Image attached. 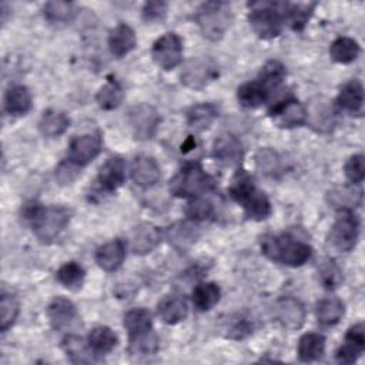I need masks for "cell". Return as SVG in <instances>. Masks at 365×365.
I'll return each instance as SVG.
<instances>
[{
  "instance_id": "cell-1",
  "label": "cell",
  "mask_w": 365,
  "mask_h": 365,
  "mask_svg": "<svg viewBox=\"0 0 365 365\" xmlns=\"http://www.w3.org/2000/svg\"><path fill=\"white\" fill-rule=\"evenodd\" d=\"M23 215L31 225L34 235L43 242H50L70 222L71 210L64 205L44 207L38 202H30L24 207Z\"/></svg>"
},
{
  "instance_id": "cell-2",
  "label": "cell",
  "mask_w": 365,
  "mask_h": 365,
  "mask_svg": "<svg viewBox=\"0 0 365 365\" xmlns=\"http://www.w3.org/2000/svg\"><path fill=\"white\" fill-rule=\"evenodd\" d=\"M259 245L267 258L288 267H301L312 257L311 245L291 234H265Z\"/></svg>"
},
{
  "instance_id": "cell-3",
  "label": "cell",
  "mask_w": 365,
  "mask_h": 365,
  "mask_svg": "<svg viewBox=\"0 0 365 365\" xmlns=\"http://www.w3.org/2000/svg\"><path fill=\"white\" fill-rule=\"evenodd\" d=\"M195 21L205 38L217 41L231 26V6L225 1H205L197 9Z\"/></svg>"
},
{
  "instance_id": "cell-4",
  "label": "cell",
  "mask_w": 365,
  "mask_h": 365,
  "mask_svg": "<svg viewBox=\"0 0 365 365\" xmlns=\"http://www.w3.org/2000/svg\"><path fill=\"white\" fill-rule=\"evenodd\" d=\"M214 178L197 163L184 165L168 182L171 194L182 198L197 197L208 192L214 188Z\"/></svg>"
},
{
  "instance_id": "cell-5",
  "label": "cell",
  "mask_w": 365,
  "mask_h": 365,
  "mask_svg": "<svg viewBox=\"0 0 365 365\" xmlns=\"http://www.w3.org/2000/svg\"><path fill=\"white\" fill-rule=\"evenodd\" d=\"M278 3H252L248 21L252 31L262 40L275 38L282 31L284 14L277 9Z\"/></svg>"
},
{
  "instance_id": "cell-6",
  "label": "cell",
  "mask_w": 365,
  "mask_h": 365,
  "mask_svg": "<svg viewBox=\"0 0 365 365\" xmlns=\"http://www.w3.org/2000/svg\"><path fill=\"white\" fill-rule=\"evenodd\" d=\"M359 237V220L352 210H339L329 235V244L341 252L351 251Z\"/></svg>"
},
{
  "instance_id": "cell-7",
  "label": "cell",
  "mask_w": 365,
  "mask_h": 365,
  "mask_svg": "<svg viewBox=\"0 0 365 365\" xmlns=\"http://www.w3.org/2000/svg\"><path fill=\"white\" fill-rule=\"evenodd\" d=\"M127 120L134 138L145 141L155 135L161 117L155 107L148 103H140L130 108Z\"/></svg>"
},
{
  "instance_id": "cell-8",
  "label": "cell",
  "mask_w": 365,
  "mask_h": 365,
  "mask_svg": "<svg viewBox=\"0 0 365 365\" xmlns=\"http://www.w3.org/2000/svg\"><path fill=\"white\" fill-rule=\"evenodd\" d=\"M217 76L218 70L211 58L192 57L182 66L180 78L184 86L194 90H200L212 80H215Z\"/></svg>"
},
{
  "instance_id": "cell-9",
  "label": "cell",
  "mask_w": 365,
  "mask_h": 365,
  "mask_svg": "<svg viewBox=\"0 0 365 365\" xmlns=\"http://www.w3.org/2000/svg\"><path fill=\"white\" fill-rule=\"evenodd\" d=\"M155 64L163 70L175 68L182 60V43L175 33H165L155 40L151 48Z\"/></svg>"
},
{
  "instance_id": "cell-10",
  "label": "cell",
  "mask_w": 365,
  "mask_h": 365,
  "mask_svg": "<svg viewBox=\"0 0 365 365\" xmlns=\"http://www.w3.org/2000/svg\"><path fill=\"white\" fill-rule=\"evenodd\" d=\"M101 135L98 133H87L74 137L67 150V160L76 167L87 165L101 151Z\"/></svg>"
},
{
  "instance_id": "cell-11",
  "label": "cell",
  "mask_w": 365,
  "mask_h": 365,
  "mask_svg": "<svg viewBox=\"0 0 365 365\" xmlns=\"http://www.w3.org/2000/svg\"><path fill=\"white\" fill-rule=\"evenodd\" d=\"M268 114L274 124L281 128H294L307 123V108L291 97L274 104Z\"/></svg>"
},
{
  "instance_id": "cell-12",
  "label": "cell",
  "mask_w": 365,
  "mask_h": 365,
  "mask_svg": "<svg viewBox=\"0 0 365 365\" xmlns=\"http://www.w3.org/2000/svg\"><path fill=\"white\" fill-rule=\"evenodd\" d=\"M365 349V327L362 322L352 325L346 334L344 344L336 349L335 358L339 364H354Z\"/></svg>"
},
{
  "instance_id": "cell-13",
  "label": "cell",
  "mask_w": 365,
  "mask_h": 365,
  "mask_svg": "<svg viewBox=\"0 0 365 365\" xmlns=\"http://www.w3.org/2000/svg\"><path fill=\"white\" fill-rule=\"evenodd\" d=\"M274 315L277 321L287 329H299L305 322V308L304 305L291 297L279 298L274 308Z\"/></svg>"
},
{
  "instance_id": "cell-14",
  "label": "cell",
  "mask_w": 365,
  "mask_h": 365,
  "mask_svg": "<svg viewBox=\"0 0 365 365\" xmlns=\"http://www.w3.org/2000/svg\"><path fill=\"white\" fill-rule=\"evenodd\" d=\"M161 241L158 227L151 222H141L135 225L130 234V245L134 254L145 255L157 248Z\"/></svg>"
},
{
  "instance_id": "cell-15",
  "label": "cell",
  "mask_w": 365,
  "mask_h": 365,
  "mask_svg": "<svg viewBox=\"0 0 365 365\" xmlns=\"http://www.w3.org/2000/svg\"><path fill=\"white\" fill-rule=\"evenodd\" d=\"M130 174L134 184L141 188H150L161 180V170L157 161L148 155L135 157L131 163Z\"/></svg>"
},
{
  "instance_id": "cell-16",
  "label": "cell",
  "mask_w": 365,
  "mask_h": 365,
  "mask_svg": "<svg viewBox=\"0 0 365 365\" xmlns=\"http://www.w3.org/2000/svg\"><path fill=\"white\" fill-rule=\"evenodd\" d=\"M125 178V163L121 157L114 155L107 158L97 173V181L104 191H115Z\"/></svg>"
},
{
  "instance_id": "cell-17",
  "label": "cell",
  "mask_w": 365,
  "mask_h": 365,
  "mask_svg": "<svg viewBox=\"0 0 365 365\" xmlns=\"http://www.w3.org/2000/svg\"><path fill=\"white\" fill-rule=\"evenodd\" d=\"M242 145L241 141L230 134L222 133L220 134L212 144V155L218 161L227 164V165H237L242 160Z\"/></svg>"
},
{
  "instance_id": "cell-18",
  "label": "cell",
  "mask_w": 365,
  "mask_h": 365,
  "mask_svg": "<svg viewBox=\"0 0 365 365\" xmlns=\"http://www.w3.org/2000/svg\"><path fill=\"white\" fill-rule=\"evenodd\" d=\"M125 258V245L121 240H113L98 247L96 251V262L97 265L107 271H117Z\"/></svg>"
},
{
  "instance_id": "cell-19",
  "label": "cell",
  "mask_w": 365,
  "mask_h": 365,
  "mask_svg": "<svg viewBox=\"0 0 365 365\" xmlns=\"http://www.w3.org/2000/svg\"><path fill=\"white\" fill-rule=\"evenodd\" d=\"M157 314L160 319L168 325L178 324L188 315L187 301L180 295H165L157 304Z\"/></svg>"
},
{
  "instance_id": "cell-20",
  "label": "cell",
  "mask_w": 365,
  "mask_h": 365,
  "mask_svg": "<svg viewBox=\"0 0 365 365\" xmlns=\"http://www.w3.org/2000/svg\"><path fill=\"white\" fill-rule=\"evenodd\" d=\"M47 317L54 329H63L77 318V309L70 299L56 297L47 307Z\"/></svg>"
},
{
  "instance_id": "cell-21",
  "label": "cell",
  "mask_w": 365,
  "mask_h": 365,
  "mask_svg": "<svg viewBox=\"0 0 365 365\" xmlns=\"http://www.w3.org/2000/svg\"><path fill=\"white\" fill-rule=\"evenodd\" d=\"M271 93L272 91L261 80L257 78L238 87L237 100L245 108H257L269 98Z\"/></svg>"
},
{
  "instance_id": "cell-22",
  "label": "cell",
  "mask_w": 365,
  "mask_h": 365,
  "mask_svg": "<svg viewBox=\"0 0 365 365\" xmlns=\"http://www.w3.org/2000/svg\"><path fill=\"white\" fill-rule=\"evenodd\" d=\"M336 104L352 114H359L364 107V86L359 80L354 78L345 83L336 97Z\"/></svg>"
},
{
  "instance_id": "cell-23",
  "label": "cell",
  "mask_w": 365,
  "mask_h": 365,
  "mask_svg": "<svg viewBox=\"0 0 365 365\" xmlns=\"http://www.w3.org/2000/svg\"><path fill=\"white\" fill-rule=\"evenodd\" d=\"M33 100L29 88L21 84L10 86L4 94V110L10 115H24L31 110Z\"/></svg>"
},
{
  "instance_id": "cell-24",
  "label": "cell",
  "mask_w": 365,
  "mask_h": 365,
  "mask_svg": "<svg viewBox=\"0 0 365 365\" xmlns=\"http://www.w3.org/2000/svg\"><path fill=\"white\" fill-rule=\"evenodd\" d=\"M135 44H137L135 33L130 26L118 24L110 31L108 48L114 57L117 58L124 57L135 47Z\"/></svg>"
},
{
  "instance_id": "cell-25",
  "label": "cell",
  "mask_w": 365,
  "mask_h": 365,
  "mask_svg": "<svg viewBox=\"0 0 365 365\" xmlns=\"http://www.w3.org/2000/svg\"><path fill=\"white\" fill-rule=\"evenodd\" d=\"M198 237V228L194 224L185 221L175 222L167 230L168 242L178 251H187L188 248H191Z\"/></svg>"
},
{
  "instance_id": "cell-26",
  "label": "cell",
  "mask_w": 365,
  "mask_h": 365,
  "mask_svg": "<svg viewBox=\"0 0 365 365\" xmlns=\"http://www.w3.org/2000/svg\"><path fill=\"white\" fill-rule=\"evenodd\" d=\"M70 127V118L66 113L57 110H46L38 121L40 133L47 138H56L66 133Z\"/></svg>"
},
{
  "instance_id": "cell-27",
  "label": "cell",
  "mask_w": 365,
  "mask_h": 365,
  "mask_svg": "<svg viewBox=\"0 0 365 365\" xmlns=\"http://www.w3.org/2000/svg\"><path fill=\"white\" fill-rule=\"evenodd\" d=\"M325 352V338L317 332L304 334L297 346L298 358L302 362H314L318 361Z\"/></svg>"
},
{
  "instance_id": "cell-28",
  "label": "cell",
  "mask_w": 365,
  "mask_h": 365,
  "mask_svg": "<svg viewBox=\"0 0 365 365\" xmlns=\"http://www.w3.org/2000/svg\"><path fill=\"white\" fill-rule=\"evenodd\" d=\"M218 117V110L211 103H201L192 106L187 111V124L194 131H204L207 130L214 120Z\"/></svg>"
},
{
  "instance_id": "cell-29",
  "label": "cell",
  "mask_w": 365,
  "mask_h": 365,
  "mask_svg": "<svg viewBox=\"0 0 365 365\" xmlns=\"http://www.w3.org/2000/svg\"><path fill=\"white\" fill-rule=\"evenodd\" d=\"M61 348L64 351V354L67 355V358L70 359V362L73 364H88L93 362V349L90 348L88 342H86L83 338H80L78 335H67L64 336L63 342H61Z\"/></svg>"
},
{
  "instance_id": "cell-30",
  "label": "cell",
  "mask_w": 365,
  "mask_h": 365,
  "mask_svg": "<svg viewBox=\"0 0 365 365\" xmlns=\"http://www.w3.org/2000/svg\"><path fill=\"white\" fill-rule=\"evenodd\" d=\"M344 302L338 298H324L317 305V319L322 327H334L344 317Z\"/></svg>"
},
{
  "instance_id": "cell-31",
  "label": "cell",
  "mask_w": 365,
  "mask_h": 365,
  "mask_svg": "<svg viewBox=\"0 0 365 365\" xmlns=\"http://www.w3.org/2000/svg\"><path fill=\"white\" fill-rule=\"evenodd\" d=\"M87 342L96 355H104L114 349L117 345V336L111 328L98 325L90 331Z\"/></svg>"
},
{
  "instance_id": "cell-32",
  "label": "cell",
  "mask_w": 365,
  "mask_h": 365,
  "mask_svg": "<svg viewBox=\"0 0 365 365\" xmlns=\"http://www.w3.org/2000/svg\"><path fill=\"white\" fill-rule=\"evenodd\" d=\"M220 297L221 291L215 282H201L191 292V301L198 311L211 309L220 301Z\"/></svg>"
},
{
  "instance_id": "cell-33",
  "label": "cell",
  "mask_w": 365,
  "mask_h": 365,
  "mask_svg": "<svg viewBox=\"0 0 365 365\" xmlns=\"http://www.w3.org/2000/svg\"><path fill=\"white\" fill-rule=\"evenodd\" d=\"M158 351V336L153 329L128 335V352L133 356H147Z\"/></svg>"
},
{
  "instance_id": "cell-34",
  "label": "cell",
  "mask_w": 365,
  "mask_h": 365,
  "mask_svg": "<svg viewBox=\"0 0 365 365\" xmlns=\"http://www.w3.org/2000/svg\"><path fill=\"white\" fill-rule=\"evenodd\" d=\"M361 53V47L356 40L351 37H338L332 41L329 47V56L334 61L341 64L352 63L358 58Z\"/></svg>"
},
{
  "instance_id": "cell-35",
  "label": "cell",
  "mask_w": 365,
  "mask_h": 365,
  "mask_svg": "<svg viewBox=\"0 0 365 365\" xmlns=\"http://www.w3.org/2000/svg\"><path fill=\"white\" fill-rule=\"evenodd\" d=\"M241 205L245 215L255 221H262L271 214V202L268 197L258 188Z\"/></svg>"
},
{
  "instance_id": "cell-36",
  "label": "cell",
  "mask_w": 365,
  "mask_h": 365,
  "mask_svg": "<svg viewBox=\"0 0 365 365\" xmlns=\"http://www.w3.org/2000/svg\"><path fill=\"white\" fill-rule=\"evenodd\" d=\"M124 93L118 81L110 78L104 86H101L96 94V101L103 110H114L123 101Z\"/></svg>"
},
{
  "instance_id": "cell-37",
  "label": "cell",
  "mask_w": 365,
  "mask_h": 365,
  "mask_svg": "<svg viewBox=\"0 0 365 365\" xmlns=\"http://www.w3.org/2000/svg\"><path fill=\"white\" fill-rule=\"evenodd\" d=\"M329 202L339 210H352L362 202V191L356 187H338L329 192Z\"/></svg>"
},
{
  "instance_id": "cell-38",
  "label": "cell",
  "mask_w": 365,
  "mask_h": 365,
  "mask_svg": "<svg viewBox=\"0 0 365 365\" xmlns=\"http://www.w3.org/2000/svg\"><path fill=\"white\" fill-rule=\"evenodd\" d=\"M334 120H335V115H334L332 107H329L327 103L321 100L312 104L311 113L307 111V121H309L311 127H314L317 131H321V133L329 131L334 125Z\"/></svg>"
},
{
  "instance_id": "cell-39",
  "label": "cell",
  "mask_w": 365,
  "mask_h": 365,
  "mask_svg": "<svg viewBox=\"0 0 365 365\" xmlns=\"http://www.w3.org/2000/svg\"><path fill=\"white\" fill-rule=\"evenodd\" d=\"M257 190L252 177L245 170H238L230 184L228 192L234 201L242 204Z\"/></svg>"
},
{
  "instance_id": "cell-40",
  "label": "cell",
  "mask_w": 365,
  "mask_h": 365,
  "mask_svg": "<svg viewBox=\"0 0 365 365\" xmlns=\"http://www.w3.org/2000/svg\"><path fill=\"white\" fill-rule=\"evenodd\" d=\"M123 325L128 335H134L138 332H144L148 329H153V319L150 311L144 308H134L125 312Z\"/></svg>"
},
{
  "instance_id": "cell-41",
  "label": "cell",
  "mask_w": 365,
  "mask_h": 365,
  "mask_svg": "<svg viewBox=\"0 0 365 365\" xmlns=\"http://www.w3.org/2000/svg\"><path fill=\"white\" fill-rule=\"evenodd\" d=\"M43 13H44V17L51 23H66L73 20L77 11L71 1L53 0L44 4Z\"/></svg>"
},
{
  "instance_id": "cell-42",
  "label": "cell",
  "mask_w": 365,
  "mask_h": 365,
  "mask_svg": "<svg viewBox=\"0 0 365 365\" xmlns=\"http://www.w3.org/2000/svg\"><path fill=\"white\" fill-rule=\"evenodd\" d=\"M56 277H57V281L60 284H63L66 288L78 289L83 285L86 271L80 264H77L74 261H70V262L63 264L58 268Z\"/></svg>"
},
{
  "instance_id": "cell-43",
  "label": "cell",
  "mask_w": 365,
  "mask_h": 365,
  "mask_svg": "<svg viewBox=\"0 0 365 365\" xmlns=\"http://www.w3.org/2000/svg\"><path fill=\"white\" fill-rule=\"evenodd\" d=\"M285 67L275 60H271L268 63L264 64V67L261 68L259 74H258V80H261L271 91L277 90L281 83L285 78Z\"/></svg>"
},
{
  "instance_id": "cell-44",
  "label": "cell",
  "mask_w": 365,
  "mask_h": 365,
  "mask_svg": "<svg viewBox=\"0 0 365 365\" xmlns=\"http://www.w3.org/2000/svg\"><path fill=\"white\" fill-rule=\"evenodd\" d=\"M257 168L267 177H275L281 171V158L271 148H261L255 154Z\"/></svg>"
},
{
  "instance_id": "cell-45",
  "label": "cell",
  "mask_w": 365,
  "mask_h": 365,
  "mask_svg": "<svg viewBox=\"0 0 365 365\" xmlns=\"http://www.w3.org/2000/svg\"><path fill=\"white\" fill-rule=\"evenodd\" d=\"M20 305L19 301L10 295V294H3L0 299V329L1 332H6L13 324L16 322L19 317Z\"/></svg>"
},
{
  "instance_id": "cell-46",
  "label": "cell",
  "mask_w": 365,
  "mask_h": 365,
  "mask_svg": "<svg viewBox=\"0 0 365 365\" xmlns=\"http://www.w3.org/2000/svg\"><path fill=\"white\" fill-rule=\"evenodd\" d=\"M318 274H319V281L321 284L327 288V289H335L341 285L344 277H342V271L341 268L331 259H325L319 268H318Z\"/></svg>"
},
{
  "instance_id": "cell-47",
  "label": "cell",
  "mask_w": 365,
  "mask_h": 365,
  "mask_svg": "<svg viewBox=\"0 0 365 365\" xmlns=\"http://www.w3.org/2000/svg\"><path fill=\"white\" fill-rule=\"evenodd\" d=\"M315 4H292L287 9L285 4V14L287 19L291 24V27L294 30H302L304 26L308 23L311 14H312V9Z\"/></svg>"
},
{
  "instance_id": "cell-48",
  "label": "cell",
  "mask_w": 365,
  "mask_h": 365,
  "mask_svg": "<svg viewBox=\"0 0 365 365\" xmlns=\"http://www.w3.org/2000/svg\"><path fill=\"white\" fill-rule=\"evenodd\" d=\"M185 215L191 221H205L214 215V205L204 198H195L185 207Z\"/></svg>"
},
{
  "instance_id": "cell-49",
  "label": "cell",
  "mask_w": 365,
  "mask_h": 365,
  "mask_svg": "<svg viewBox=\"0 0 365 365\" xmlns=\"http://www.w3.org/2000/svg\"><path fill=\"white\" fill-rule=\"evenodd\" d=\"M344 171L351 182L359 184L365 178V157L362 154L351 155L344 165Z\"/></svg>"
},
{
  "instance_id": "cell-50",
  "label": "cell",
  "mask_w": 365,
  "mask_h": 365,
  "mask_svg": "<svg viewBox=\"0 0 365 365\" xmlns=\"http://www.w3.org/2000/svg\"><path fill=\"white\" fill-rule=\"evenodd\" d=\"M168 4L165 1H148L143 7V19L147 23H154V21H161L165 14H167Z\"/></svg>"
}]
</instances>
